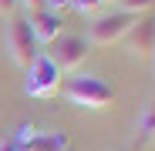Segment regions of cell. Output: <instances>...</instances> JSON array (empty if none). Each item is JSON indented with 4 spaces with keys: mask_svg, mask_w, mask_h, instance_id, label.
Instances as JSON below:
<instances>
[{
    "mask_svg": "<svg viewBox=\"0 0 155 151\" xmlns=\"http://www.w3.org/2000/svg\"><path fill=\"white\" fill-rule=\"evenodd\" d=\"M64 97L78 108H88V111H101V108H111L115 104V87L105 84L101 77H91V74H78V77L64 81Z\"/></svg>",
    "mask_w": 155,
    "mask_h": 151,
    "instance_id": "obj_1",
    "label": "cell"
},
{
    "mask_svg": "<svg viewBox=\"0 0 155 151\" xmlns=\"http://www.w3.org/2000/svg\"><path fill=\"white\" fill-rule=\"evenodd\" d=\"M61 87H64V71H61L54 61H51L47 54H37V57H34V64L27 67L24 91H27L31 97L47 101V97H58V94H61Z\"/></svg>",
    "mask_w": 155,
    "mask_h": 151,
    "instance_id": "obj_2",
    "label": "cell"
},
{
    "mask_svg": "<svg viewBox=\"0 0 155 151\" xmlns=\"http://www.w3.org/2000/svg\"><path fill=\"white\" fill-rule=\"evenodd\" d=\"M7 54H10V61L20 64V67H31L34 57L41 54V50H37V40H34V34H31L27 17H14V20H10V27H7Z\"/></svg>",
    "mask_w": 155,
    "mask_h": 151,
    "instance_id": "obj_3",
    "label": "cell"
},
{
    "mask_svg": "<svg viewBox=\"0 0 155 151\" xmlns=\"http://www.w3.org/2000/svg\"><path fill=\"white\" fill-rule=\"evenodd\" d=\"M135 17L125 14V10H115V14H105L91 24V34H88V44L91 47H111L115 40H121L128 30H132Z\"/></svg>",
    "mask_w": 155,
    "mask_h": 151,
    "instance_id": "obj_4",
    "label": "cell"
},
{
    "mask_svg": "<svg viewBox=\"0 0 155 151\" xmlns=\"http://www.w3.org/2000/svg\"><path fill=\"white\" fill-rule=\"evenodd\" d=\"M88 54H91V44H88V37H78V34H61L58 40H54V50H51V61H54L61 71H78L84 61H88Z\"/></svg>",
    "mask_w": 155,
    "mask_h": 151,
    "instance_id": "obj_5",
    "label": "cell"
},
{
    "mask_svg": "<svg viewBox=\"0 0 155 151\" xmlns=\"http://www.w3.org/2000/svg\"><path fill=\"white\" fill-rule=\"evenodd\" d=\"M14 141L20 144V151H71L68 134L61 131H41L34 124H24V128L14 134Z\"/></svg>",
    "mask_w": 155,
    "mask_h": 151,
    "instance_id": "obj_6",
    "label": "cell"
},
{
    "mask_svg": "<svg viewBox=\"0 0 155 151\" xmlns=\"http://www.w3.org/2000/svg\"><path fill=\"white\" fill-rule=\"evenodd\" d=\"M135 57H155V17H135L132 30L121 37Z\"/></svg>",
    "mask_w": 155,
    "mask_h": 151,
    "instance_id": "obj_7",
    "label": "cell"
},
{
    "mask_svg": "<svg viewBox=\"0 0 155 151\" xmlns=\"http://www.w3.org/2000/svg\"><path fill=\"white\" fill-rule=\"evenodd\" d=\"M27 24H31V34H34V40L37 44H54L58 37H61V30H64V20H61V14H54V10H37V14H31L27 17Z\"/></svg>",
    "mask_w": 155,
    "mask_h": 151,
    "instance_id": "obj_8",
    "label": "cell"
},
{
    "mask_svg": "<svg viewBox=\"0 0 155 151\" xmlns=\"http://www.w3.org/2000/svg\"><path fill=\"white\" fill-rule=\"evenodd\" d=\"M152 134H155V101L145 108V114L138 118V138L145 141V138H152Z\"/></svg>",
    "mask_w": 155,
    "mask_h": 151,
    "instance_id": "obj_9",
    "label": "cell"
},
{
    "mask_svg": "<svg viewBox=\"0 0 155 151\" xmlns=\"http://www.w3.org/2000/svg\"><path fill=\"white\" fill-rule=\"evenodd\" d=\"M121 10L132 14V17H142V14L155 10V0H121Z\"/></svg>",
    "mask_w": 155,
    "mask_h": 151,
    "instance_id": "obj_10",
    "label": "cell"
},
{
    "mask_svg": "<svg viewBox=\"0 0 155 151\" xmlns=\"http://www.w3.org/2000/svg\"><path fill=\"white\" fill-rule=\"evenodd\" d=\"M71 7L78 14H98L101 10V0H71Z\"/></svg>",
    "mask_w": 155,
    "mask_h": 151,
    "instance_id": "obj_11",
    "label": "cell"
},
{
    "mask_svg": "<svg viewBox=\"0 0 155 151\" xmlns=\"http://www.w3.org/2000/svg\"><path fill=\"white\" fill-rule=\"evenodd\" d=\"M17 7H20V0H0V17H7V20H14Z\"/></svg>",
    "mask_w": 155,
    "mask_h": 151,
    "instance_id": "obj_12",
    "label": "cell"
},
{
    "mask_svg": "<svg viewBox=\"0 0 155 151\" xmlns=\"http://www.w3.org/2000/svg\"><path fill=\"white\" fill-rule=\"evenodd\" d=\"M20 7H27V14H37L47 7V0H20Z\"/></svg>",
    "mask_w": 155,
    "mask_h": 151,
    "instance_id": "obj_13",
    "label": "cell"
},
{
    "mask_svg": "<svg viewBox=\"0 0 155 151\" xmlns=\"http://www.w3.org/2000/svg\"><path fill=\"white\" fill-rule=\"evenodd\" d=\"M68 7H71V0H47V10H54V14L68 10Z\"/></svg>",
    "mask_w": 155,
    "mask_h": 151,
    "instance_id": "obj_14",
    "label": "cell"
},
{
    "mask_svg": "<svg viewBox=\"0 0 155 151\" xmlns=\"http://www.w3.org/2000/svg\"><path fill=\"white\" fill-rule=\"evenodd\" d=\"M0 151H20V144L14 138H7V141H0Z\"/></svg>",
    "mask_w": 155,
    "mask_h": 151,
    "instance_id": "obj_15",
    "label": "cell"
},
{
    "mask_svg": "<svg viewBox=\"0 0 155 151\" xmlns=\"http://www.w3.org/2000/svg\"><path fill=\"white\" fill-rule=\"evenodd\" d=\"M105 4H111V0H101V7H105Z\"/></svg>",
    "mask_w": 155,
    "mask_h": 151,
    "instance_id": "obj_16",
    "label": "cell"
}]
</instances>
